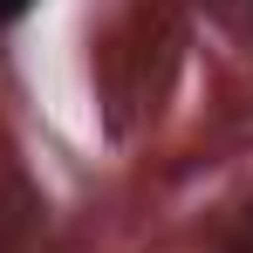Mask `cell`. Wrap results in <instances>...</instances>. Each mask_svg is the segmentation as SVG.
<instances>
[{
    "mask_svg": "<svg viewBox=\"0 0 253 253\" xmlns=\"http://www.w3.org/2000/svg\"><path fill=\"white\" fill-rule=\"evenodd\" d=\"M35 14V0H0V28H14V21H28Z\"/></svg>",
    "mask_w": 253,
    "mask_h": 253,
    "instance_id": "6da1fadb",
    "label": "cell"
}]
</instances>
